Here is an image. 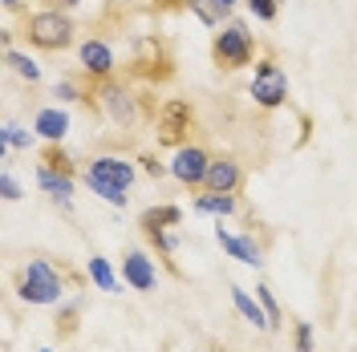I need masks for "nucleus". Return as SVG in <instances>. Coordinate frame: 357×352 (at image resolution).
I'll list each match as a JSON object with an SVG mask.
<instances>
[{"mask_svg": "<svg viewBox=\"0 0 357 352\" xmlns=\"http://www.w3.org/2000/svg\"><path fill=\"white\" fill-rule=\"evenodd\" d=\"M171 223H183V211H178V207H155V211L142 215V231L155 235V231H167Z\"/></svg>", "mask_w": 357, "mask_h": 352, "instance_id": "obj_16", "label": "nucleus"}, {"mask_svg": "<svg viewBox=\"0 0 357 352\" xmlns=\"http://www.w3.org/2000/svg\"><path fill=\"white\" fill-rule=\"evenodd\" d=\"M37 182H41V191L49 198H57V202H66L69 207V198H73V175H69V170L41 166V170H37Z\"/></svg>", "mask_w": 357, "mask_h": 352, "instance_id": "obj_14", "label": "nucleus"}, {"mask_svg": "<svg viewBox=\"0 0 357 352\" xmlns=\"http://www.w3.org/2000/svg\"><path fill=\"white\" fill-rule=\"evenodd\" d=\"M256 21H276V0H248Z\"/></svg>", "mask_w": 357, "mask_h": 352, "instance_id": "obj_23", "label": "nucleus"}, {"mask_svg": "<svg viewBox=\"0 0 357 352\" xmlns=\"http://www.w3.org/2000/svg\"><path fill=\"white\" fill-rule=\"evenodd\" d=\"M207 170H211V154L203 146H178V154L171 158V175L183 186H203L207 182Z\"/></svg>", "mask_w": 357, "mask_h": 352, "instance_id": "obj_7", "label": "nucleus"}, {"mask_svg": "<svg viewBox=\"0 0 357 352\" xmlns=\"http://www.w3.org/2000/svg\"><path fill=\"white\" fill-rule=\"evenodd\" d=\"M231 304L240 308V316H244L248 324H256V328H272V320H268V312L260 308V304H256L252 296H248L244 287H231Z\"/></svg>", "mask_w": 357, "mask_h": 352, "instance_id": "obj_15", "label": "nucleus"}, {"mask_svg": "<svg viewBox=\"0 0 357 352\" xmlns=\"http://www.w3.org/2000/svg\"><path fill=\"white\" fill-rule=\"evenodd\" d=\"M29 41L37 45V49H66L73 41V21L61 8L37 13V17H29Z\"/></svg>", "mask_w": 357, "mask_h": 352, "instance_id": "obj_4", "label": "nucleus"}, {"mask_svg": "<svg viewBox=\"0 0 357 352\" xmlns=\"http://www.w3.org/2000/svg\"><path fill=\"white\" fill-rule=\"evenodd\" d=\"M256 296H260V308L268 312V320H272V328H276V324H280V308H276V300H272V287H256Z\"/></svg>", "mask_w": 357, "mask_h": 352, "instance_id": "obj_22", "label": "nucleus"}, {"mask_svg": "<svg viewBox=\"0 0 357 352\" xmlns=\"http://www.w3.org/2000/svg\"><path fill=\"white\" fill-rule=\"evenodd\" d=\"M57 8H73V4H82V0H53Z\"/></svg>", "mask_w": 357, "mask_h": 352, "instance_id": "obj_28", "label": "nucleus"}, {"mask_svg": "<svg viewBox=\"0 0 357 352\" xmlns=\"http://www.w3.org/2000/svg\"><path fill=\"white\" fill-rule=\"evenodd\" d=\"M98 102H102V110H106V118H110L114 126L130 130L134 122H138V102H134V93L126 86H114V81H106V86L98 89Z\"/></svg>", "mask_w": 357, "mask_h": 352, "instance_id": "obj_6", "label": "nucleus"}, {"mask_svg": "<svg viewBox=\"0 0 357 352\" xmlns=\"http://www.w3.org/2000/svg\"><path fill=\"white\" fill-rule=\"evenodd\" d=\"M17 4H21V0H4V8H17Z\"/></svg>", "mask_w": 357, "mask_h": 352, "instance_id": "obj_29", "label": "nucleus"}, {"mask_svg": "<svg viewBox=\"0 0 357 352\" xmlns=\"http://www.w3.org/2000/svg\"><path fill=\"white\" fill-rule=\"evenodd\" d=\"M146 175H151V178H162V162H158V158H146Z\"/></svg>", "mask_w": 357, "mask_h": 352, "instance_id": "obj_27", "label": "nucleus"}, {"mask_svg": "<svg viewBox=\"0 0 357 352\" xmlns=\"http://www.w3.org/2000/svg\"><path fill=\"white\" fill-rule=\"evenodd\" d=\"M191 8H195V17L203 24H220L231 8H236V0H191Z\"/></svg>", "mask_w": 357, "mask_h": 352, "instance_id": "obj_17", "label": "nucleus"}, {"mask_svg": "<svg viewBox=\"0 0 357 352\" xmlns=\"http://www.w3.org/2000/svg\"><path fill=\"white\" fill-rule=\"evenodd\" d=\"M211 195H231L240 186V166L236 158H211V170H207V182H203Z\"/></svg>", "mask_w": 357, "mask_h": 352, "instance_id": "obj_11", "label": "nucleus"}, {"mask_svg": "<svg viewBox=\"0 0 357 352\" xmlns=\"http://www.w3.org/2000/svg\"><path fill=\"white\" fill-rule=\"evenodd\" d=\"M53 97H61V102H77V86H73V81H57V86H53Z\"/></svg>", "mask_w": 357, "mask_h": 352, "instance_id": "obj_25", "label": "nucleus"}, {"mask_svg": "<svg viewBox=\"0 0 357 352\" xmlns=\"http://www.w3.org/2000/svg\"><path fill=\"white\" fill-rule=\"evenodd\" d=\"M33 130L41 134L45 142H61L69 134V113L61 110V106H45V110H37V118H33Z\"/></svg>", "mask_w": 357, "mask_h": 352, "instance_id": "obj_13", "label": "nucleus"}, {"mask_svg": "<svg viewBox=\"0 0 357 352\" xmlns=\"http://www.w3.org/2000/svg\"><path fill=\"white\" fill-rule=\"evenodd\" d=\"M211 53H215L220 69H244L248 61H252V53H256V41H252V33H248L244 21H227L220 33H215Z\"/></svg>", "mask_w": 357, "mask_h": 352, "instance_id": "obj_3", "label": "nucleus"}, {"mask_svg": "<svg viewBox=\"0 0 357 352\" xmlns=\"http://www.w3.org/2000/svg\"><path fill=\"white\" fill-rule=\"evenodd\" d=\"M86 182L93 195H102L106 202H114V207H126V191L134 186V166L126 162V158H114V154H102L93 158L86 166Z\"/></svg>", "mask_w": 357, "mask_h": 352, "instance_id": "obj_1", "label": "nucleus"}, {"mask_svg": "<svg viewBox=\"0 0 357 352\" xmlns=\"http://www.w3.org/2000/svg\"><path fill=\"white\" fill-rule=\"evenodd\" d=\"M195 211H203V215H231L236 211V198L231 195H203L195 202Z\"/></svg>", "mask_w": 357, "mask_h": 352, "instance_id": "obj_19", "label": "nucleus"}, {"mask_svg": "<svg viewBox=\"0 0 357 352\" xmlns=\"http://www.w3.org/2000/svg\"><path fill=\"white\" fill-rule=\"evenodd\" d=\"M187 130H191V106H187L183 97H171V102L158 110V138H162V142H178Z\"/></svg>", "mask_w": 357, "mask_h": 352, "instance_id": "obj_8", "label": "nucleus"}, {"mask_svg": "<svg viewBox=\"0 0 357 352\" xmlns=\"http://www.w3.org/2000/svg\"><path fill=\"white\" fill-rule=\"evenodd\" d=\"M122 280H126L134 291H151L155 280H158L151 255H146V251H126V259H122Z\"/></svg>", "mask_w": 357, "mask_h": 352, "instance_id": "obj_10", "label": "nucleus"}, {"mask_svg": "<svg viewBox=\"0 0 357 352\" xmlns=\"http://www.w3.org/2000/svg\"><path fill=\"white\" fill-rule=\"evenodd\" d=\"M0 138H4V150H8V146H17V150H29V146H33V134H24L17 122H4Z\"/></svg>", "mask_w": 357, "mask_h": 352, "instance_id": "obj_21", "label": "nucleus"}, {"mask_svg": "<svg viewBox=\"0 0 357 352\" xmlns=\"http://www.w3.org/2000/svg\"><path fill=\"white\" fill-rule=\"evenodd\" d=\"M0 191H4V198H8V202H13V198H21V186H17V178H13V175L0 178Z\"/></svg>", "mask_w": 357, "mask_h": 352, "instance_id": "obj_26", "label": "nucleus"}, {"mask_svg": "<svg viewBox=\"0 0 357 352\" xmlns=\"http://www.w3.org/2000/svg\"><path fill=\"white\" fill-rule=\"evenodd\" d=\"M82 69L86 73H93V77H110V69H114V53H110V45L106 41H82Z\"/></svg>", "mask_w": 357, "mask_h": 352, "instance_id": "obj_12", "label": "nucleus"}, {"mask_svg": "<svg viewBox=\"0 0 357 352\" xmlns=\"http://www.w3.org/2000/svg\"><path fill=\"white\" fill-rule=\"evenodd\" d=\"M296 352H312V328L309 324H296Z\"/></svg>", "mask_w": 357, "mask_h": 352, "instance_id": "obj_24", "label": "nucleus"}, {"mask_svg": "<svg viewBox=\"0 0 357 352\" xmlns=\"http://www.w3.org/2000/svg\"><path fill=\"white\" fill-rule=\"evenodd\" d=\"M17 296L24 304H57L61 300V275L45 259H29L17 275Z\"/></svg>", "mask_w": 357, "mask_h": 352, "instance_id": "obj_2", "label": "nucleus"}, {"mask_svg": "<svg viewBox=\"0 0 357 352\" xmlns=\"http://www.w3.org/2000/svg\"><path fill=\"white\" fill-rule=\"evenodd\" d=\"M89 280L102 287V291H118V280H114L110 264H106L102 255H93V259H89Z\"/></svg>", "mask_w": 357, "mask_h": 352, "instance_id": "obj_20", "label": "nucleus"}, {"mask_svg": "<svg viewBox=\"0 0 357 352\" xmlns=\"http://www.w3.org/2000/svg\"><path fill=\"white\" fill-rule=\"evenodd\" d=\"M215 239H220V247L231 255V259H240V264L248 267H260L264 264V251H260V243L252 239V235H231V231H215Z\"/></svg>", "mask_w": 357, "mask_h": 352, "instance_id": "obj_9", "label": "nucleus"}, {"mask_svg": "<svg viewBox=\"0 0 357 352\" xmlns=\"http://www.w3.org/2000/svg\"><path fill=\"white\" fill-rule=\"evenodd\" d=\"M41 352H49V349H41Z\"/></svg>", "mask_w": 357, "mask_h": 352, "instance_id": "obj_30", "label": "nucleus"}, {"mask_svg": "<svg viewBox=\"0 0 357 352\" xmlns=\"http://www.w3.org/2000/svg\"><path fill=\"white\" fill-rule=\"evenodd\" d=\"M4 61L13 65V73H17V77H24V81H41V65H37L29 53H17V49H8V53H4Z\"/></svg>", "mask_w": 357, "mask_h": 352, "instance_id": "obj_18", "label": "nucleus"}, {"mask_svg": "<svg viewBox=\"0 0 357 352\" xmlns=\"http://www.w3.org/2000/svg\"><path fill=\"white\" fill-rule=\"evenodd\" d=\"M252 97H256V106H264V110L284 106V97H289V77H284V69L276 65V61H260V65H256Z\"/></svg>", "mask_w": 357, "mask_h": 352, "instance_id": "obj_5", "label": "nucleus"}]
</instances>
